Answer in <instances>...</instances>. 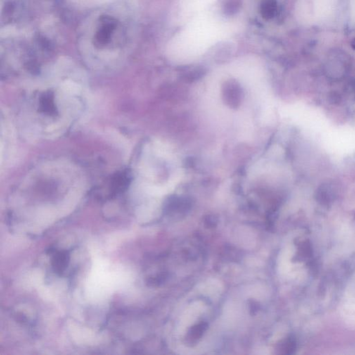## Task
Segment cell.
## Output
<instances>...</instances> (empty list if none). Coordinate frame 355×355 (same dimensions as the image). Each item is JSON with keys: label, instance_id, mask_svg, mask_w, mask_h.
<instances>
[{"label": "cell", "instance_id": "cell-1", "mask_svg": "<svg viewBox=\"0 0 355 355\" xmlns=\"http://www.w3.org/2000/svg\"><path fill=\"white\" fill-rule=\"evenodd\" d=\"M27 101V115L34 131L50 136L68 129L84 112L86 89L79 81H56L32 89Z\"/></svg>", "mask_w": 355, "mask_h": 355}, {"label": "cell", "instance_id": "cell-6", "mask_svg": "<svg viewBox=\"0 0 355 355\" xmlns=\"http://www.w3.org/2000/svg\"><path fill=\"white\" fill-rule=\"evenodd\" d=\"M353 91L354 92L355 95V82L353 85Z\"/></svg>", "mask_w": 355, "mask_h": 355}, {"label": "cell", "instance_id": "cell-2", "mask_svg": "<svg viewBox=\"0 0 355 355\" xmlns=\"http://www.w3.org/2000/svg\"><path fill=\"white\" fill-rule=\"evenodd\" d=\"M70 261V254L68 251H58L53 255L51 264L53 271L57 274L61 275L66 269Z\"/></svg>", "mask_w": 355, "mask_h": 355}, {"label": "cell", "instance_id": "cell-4", "mask_svg": "<svg viewBox=\"0 0 355 355\" xmlns=\"http://www.w3.org/2000/svg\"><path fill=\"white\" fill-rule=\"evenodd\" d=\"M240 4L241 0H225L223 4L224 11L228 14L231 15L238 10Z\"/></svg>", "mask_w": 355, "mask_h": 355}, {"label": "cell", "instance_id": "cell-3", "mask_svg": "<svg viewBox=\"0 0 355 355\" xmlns=\"http://www.w3.org/2000/svg\"><path fill=\"white\" fill-rule=\"evenodd\" d=\"M278 9L276 0H264L261 4V13L263 18L270 20L275 16Z\"/></svg>", "mask_w": 355, "mask_h": 355}, {"label": "cell", "instance_id": "cell-5", "mask_svg": "<svg viewBox=\"0 0 355 355\" xmlns=\"http://www.w3.org/2000/svg\"><path fill=\"white\" fill-rule=\"evenodd\" d=\"M352 47H353V49L355 50V39L352 42Z\"/></svg>", "mask_w": 355, "mask_h": 355}]
</instances>
